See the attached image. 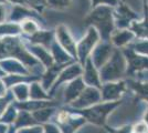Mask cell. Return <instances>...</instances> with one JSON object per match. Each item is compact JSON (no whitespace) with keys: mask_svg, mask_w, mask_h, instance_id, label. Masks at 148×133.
<instances>
[{"mask_svg":"<svg viewBox=\"0 0 148 133\" xmlns=\"http://www.w3.org/2000/svg\"><path fill=\"white\" fill-rule=\"evenodd\" d=\"M135 33L136 39H147L148 40V16L144 12L142 20L134 21L130 28Z\"/></svg>","mask_w":148,"mask_h":133,"instance_id":"obj_12","label":"cell"},{"mask_svg":"<svg viewBox=\"0 0 148 133\" xmlns=\"http://www.w3.org/2000/svg\"><path fill=\"white\" fill-rule=\"evenodd\" d=\"M115 49L116 48L111 43V41H102V42H99L95 47V49L93 50L92 57H91L94 65L97 69H101L105 63H107V61L112 58Z\"/></svg>","mask_w":148,"mask_h":133,"instance_id":"obj_7","label":"cell"},{"mask_svg":"<svg viewBox=\"0 0 148 133\" xmlns=\"http://www.w3.org/2000/svg\"><path fill=\"white\" fill-rule=\"evenodd\" d=\"M119 104H121V101L105 102L103 104H97L91 109L84 110V112H82V113H83V115H85L86 119H88L94 123L103 124L107 114L111 113L112 111L115 108H117Z\"/></svg>","mask_w":148,"mask_h":133,"instance_id":"obj_6","label":"cell"},{"mask_svg":"<svg viewBox=\"0 0 148 133\" xmlns=\"http://www.w3.org/2000/svg\"><path fill=\"white\" fill-rule=\"evenodd\" d=\"M136 53L148 57V40L147 39H136L128 45Z\"/></svg>","mask_w":148,"mask_h":133,"instance_id":"obj_14","label":"cell"},{"mask_svg":"<svg viewBox=\"0 0 148 133\" xmlns=\"http://www.w3.org/2000/svg\"><path fill=\"white\" fill-rule=\"evenodd\" d=\"M127 87L126 81H116V82L103 83L102 85V100L105 102L119 101L121 96Z\"/></svg>","mask_w":148,"mask_h":133,"instance_id":"obj_8","label":"cell"},{"mask_svg":"<svg viewBox=\"0 0 148 133\" xmlns=\"http://www.w3.org/2000/svg\"><path fill=\"white\" fill-rule=\"evenodd\" d=\"M143 8H144V12L148 16V2H147V0H143Z\"/></svg>","mask_w":148,"mask_h":133,"instance_id":"obj_17","label":"cell"},{"mask_svg":"<svg viewBox=\"0 0 148 133\" xmlns=\"http://www.w3.org/2000/svg\"><path fill=\"white\" fill-rule=\"evenodd\" d=\"M121 2H127V0H119Z\"/></svg>","mask_w":148,"mask_h":133,"instance_id":"obj_19","label":"cell"},{"mask_svg":"<svg viewBox=\"0 0 148 133\" xmlns=\"http://www.w3.org/2000/svg\"><path fill=\"white\" fill-rule=\"evenodd\" d=\"M136 40L135 33L130 29H115L111 36V43L116 49H124Z\"/></svg>","mask_w":148,"mask_h":133,"instance_id":"obj_9","label":"cell"},{"mask_svg":"<svg viewBox=\"0 0 148 133\" xmlns=\"http://www.w3.org/2000/svg\"><path fill=\"white\" fill-rule=\"evenodd\" d=\"M99 32L95 28L91 27L87 31L86 36L80 41V43L76 48V52H77V57L80 58L81 62L85 63L86 60L88 59V56L93 52L95 49V47L99 43Z\"/></svg>","mask_w":148,"mask_h":133,"instance_id":"obj_5","label":"cell"},{"mask_svg":"<svg viewBox=\"0 0 148 133\" xmlns=\"http://www.w3.org/2000/svg\"><path fill=\"white\" fill-rule=\"evenodd\" d=\"M145 122L148 124V110L146 111V113H145Z\"/></svg>","mask_w":148,"mask_h":133,"instance_id":"obj_18","label":"cell"},{"mask_svg":"<svg viewBox=\"0 0 148 133\" xmlns=\"http://www.w3.org/2000/svg\"><path fill=\"white\" fill-rule=\"evenodd\" d=\"M142 19V16L135 12L127 2H121L114 8V21L116 29H130L134 21Z\"/></svg>","mask_w":148,"mask_h":133,"instance_id":"obj_3","label":"cell"},{"mask_svg":"<svg viewBox=\"0 0 148 133\" xmlns=\"http://www.w3.org/2000/svg\"><path fill=\"white\" fill-rule=\"evenodd\" d=\"M121 3L119 0H92V7L93 8H96L99 6H107L112 7V8H115Z\"/></svg>","mask_w":148,"mask_h":133,"instance_id":"obj_15","label":"cell"},{"mask_svg":"<svg viewBox=\"0 0 148 133\" xmlns=\"http://www.w3.org/2000/svg\"><path fill=\"white\" fill-rule=\"evenodd\" d=\"M135 133H146L147 132V124L145 123H137V125L134 127Z\"/></svg>","mask_w":148,"mask_h":133,"instance_id":"obj_16","label":"cell"},{"mask_svg":"<svg viewBox=\"0 0 148 133\" xmlns=\"http://www.w3.org/2000/svg\"><path fill=\"white\" fill-rule=\"evenodd\" d=\"M121 50L123 51L127 62V71H126L127 76H134L135 74L148 70V57L136 53L130 47H126Z\"/></svg>","mask_w":148,"mask_h":133,"instance_id":"obj_4","label":"cell"},{"mask_svg":"<svg viewBox=\"0 0 148 133\" xmlns=\"http://www.w3.org/2000/svg\"><path fill=\"white\" fill-rule=\"evenodd\" d=\"M99 100H102V93H99V89L94 88V87H90V88L85 89L81 93L79 100L74 103V105L79 107V108H83V107H86V105L97 103Z\"/></svg>","mask_w":148,"mask_h":133,"instance_id":"obj_10","label":"cell"},{"mask_svg":"<svg viewBox=\"0 0 148 133\" xmlns=\"http://www.w3.org/2000/svg\"><path fill=\"white\" fill-rule=\"evenodd\" d=\"M84 81L94 88H102L101 85V76L99 72L97 71V68L94 65L92 59L88 58L85 62V72H84Z\"/></svg>","mask_w":148,"mask_h":133,"instance_id":"obj_11","label":"cell"},{"mask_svg":"<svg viewBox=\"0 0 148 133\" xmlns=\"http://www.w3.org/2000/svg\"><path fill=\"white\" fill-rule=\"evenodd\" d=\"M127 62L121 49H115L112 58L99 69V76L103 83L121 81L126 74Z\"/></svg>","mask_w":148,"mask_h":133,"instance_id":"obj_2","label":"cell"},{"mask_svg":"<svg viewBox=\"0 0 148 133\" xmlns=\"http://www.w3.org/2000/svg\"><path fill=\"white\" fill-rule=\"evenodd\" d=\"M86 23L92 25L99 32L102 41H110L112 33L115 31L114 8L107 6H99L93 8L92 12L87 16Z\"/></svg>","mask_w":148,"mask_h":133,"instance_id":"obj_1","label":"cell"},{"mask_svg":"<svg viewBox=\"0 0 148 133\" xmlns=\"http://www.w3.org/2000/svg\"><path fill=\"white\" fill-rule=\"evenodd\" d=\"M127 87H130L132 90H134L136 94L140 99L146 100L148 102V82L146 81H139V80H133L130 79L126 81Z\"/></svg>","mask_w":148,"mask_h":133,"instance_id":"obj_13","label":"cell"}]
</instances>
